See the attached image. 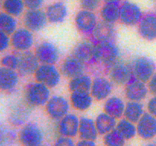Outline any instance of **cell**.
Segmentation results:
<instances>
[{"label":"cell","mask_w":156,"mask_h":146,"mask_svg":"<svg viewBox=\"0 0 156 146\" xmlns=\"http://www.w3.org/2000/svg\"><path fill=\"white\" fill-rule=\"evenodd\" d=\"M50 98V88L38 82L30 84L26 89L25 100L30 106H44Z\"/></svg>","instance_id":"1"},{"label":"cell","mask_w":156,"mask_h":146,"mask_svg":"<svg viewBox=\"0 0 156 146\" xmlns=\"http://www.w3.org/2000/svg\"><path fill=\"white\" fill-rule=\"evenodd\" d=\"M44 139L42 129L33 123H25L18 133V140L23 146H38L43 144Z\"/></svg>","instance_id":"2"},{"label":"cell","mask_w":156,"mask_h":146,"mask_svg":"<svg viewBox=\"0 0 156 146\" xmlns=\"http://www.w3.org/2000/svg\"><path fill=\"white\" fill-rule=\"evenodd\" d=\"M119 56V48L112 42L99 43L95 46L94 58L105 65H114L118 62Z\"/></svg>","instance_id":"3"},{"label":"cell","mask_w":156,"mask_h":146,"mask_svg":"<svg viewBox=\"0 0 156 146\" xmlns=\"http://www.w3.org/2000/svg\"><path fill=\"white\" fill-rule=\"evenodd\" d=\"M34 77L37 82L52 88L59 83L61 74L54 65L42 64L34 73Z\"/></svg>","instance_id":"4"},{"label":"cell","mask_w":156,"mask_h":146,"mask_svg":"<svg viewBox=\"0 0 156 146\" xmlns=\"http://www.w3.org/2000/svg\"><path fill=\"white\" fill-rule=\"evenodd\" d=\"M133 76L139 81L148 82L155 71V64L148 57L141 56L133 62L132 66Z\"/></svg>","instance_id":"5"},{"label":"cell","mask_w":156,"mask_h":146,"mask_svg":"<svg viewBox=\"0 0 156 146\" xmlns=\"http://www.w3.org/2000/svg\"><path fill=\"white\" fill-rule=\"evenodd\" d=\"M143 18V12L138 5L130 1L123 2L120 5V21L126 26H134Z\"/></svg>","instance_id":"6"},{"label":"cell","mask_w":156,"mask_h":146,"mask_svg":"<svg viewBox=\"0 0 156 146\" xmlns=\"http://www.w3.org/2000/svg\"><path fill=\"white\" fill-rule=\"evenodd\" d=\"M46 111L49 116L55 120H59L69 113V103L62 96L55 95L50 97L46 103Z\"/></svg>","instance_id":"7"},{"label":"cell","mask_w":156,"mask_h":146,"mask_svg":"<svg viewBox=\"0 0 156 146\" xmlns=\"http://www.w3.org/2000/svg\"><path fill=\"white\" fill-rule=\"evenodd\" d=\"M34 44L32 31L26 27L18 28L11 35V45L18 52L28 51Z\"/></svg>","instance_id":"8"},{"label":"cell","mask_w":156,"mask_h":146,"mask_svg":"<svg viewBox=\"0 0 156 146\" xmlns=\"http://www.w3.org/2000/svg\"><path fill=\"white\" fill-rule=\"evenodd\" d=\"M23 21L26 28L32 32H37L45 27L48 20L46 12L37 9H27L24 13Z\"/></svg>","instance_id":"9"},{"label":"cell","mask_w":156,"mask_h":146,"mask_svg":"<svg viewBox=\"0 0 156 146\" xmlns=\"http://www.w3.org/2000/svg\"><path fill=\"white\" fill-rule=\"evenodd\" d=\"M18 66L17 70L21 75L27 76L36 72L39 65V60L35 53L30 51L21 52L18 53Z\"/></svg>","instance_id":"10"},{"label":"cell","mask_w":156,"mask_h":146,"mask_svg":"<svg viewBox=\"0 0 156 146\" xmlns=\"http://www.w3.org/2000/svg\"><path fill=\"white\" fill-rule=\"evenodd\" d=\"M35 55L42 64L54 65L59 60V51L52 43L43 42L37 47Z\"/></svg>","instance_id":"11"},{"label":"cell","mask_w":156,"mask_h":146,"mask_svg":"<svg viewBox=\"0 0 156 146\" xmlns=\"http://www.w3.org/2000/svg\"><path fill=\"white\" fill-rule=\"evenodd\" d=\"M57 130L59 135L74 138L79 134L80 119L74 113H69L58 120Z\"/></svg>","instance_id":"12"},{"label":"cell","mask_w":156,"mask_h":146,"mask_svg":"<svg viewBox=\"0 0 156 146\" xmlns=\"http://www.w3.org/2000/svg\"><path fill=\"white\" fill-rule=\"evenodd\" d=\"M133 74L132 67L124 62H117L112 65L109 77L113 83L118 85H126L131 82Z\"/></svg>","instance_id":"13"},{"label":"cell","mask_w":156,"mask_h":146,"mask_svg":"<svg viewBox=\"0 0 156 146\" xmlns=\"http://www.w3.org/2000/svg\"><path fill=\"white\" fill-rule=\"evenodd\" d=\"M137 135L144 140H150L156 136V117L145 113L136 123Z\"/></svg>","instance_id":"14"},{"label":"cell","mask_w":156,"mask_h":146,"mask_svg":"<svg viewBox=\"0 0 156 146\" xmlns=\"http://www.w3.org/2000/svg\"><path fill=\"white\" fill-rule=\"evenodd\" d=\"M76 26L79 31L84 33L93 32L98 24V18L94 12L82 9L75 17Z\"/></svg>","instance_id":"15"},{"label":"cell","mask_w":156,"mask_h":146,"mask_svg":"<svg viewBox=\"0 0 156 146\" xmlns=\"http://www.w3.org/2000/svg\"><path fill=\"white\" fill-rule=\"evenodd\" d=\"M112 83L111 81L106 78L97 77L92 80L91 93L93 98L97 100H103L108 99L112 92Z\"/></svg>","instance_id":"16"},{"label":"cell","mask_w":156,"mask_h":146,"mask_svg":"<svg viewBox=\"0 0 156 146\" xmlns=\"http://www.w3.org/2000/svg\"><path fill=\"white\" fill-rule=\"evenodd\" d=\"M148 91L149 88L146 85V83L136 79L126 85L125 96L131 101L140 102L146 98Z\"/></svg>","instance_id":"17"},{"label":"cell","mask_w":156,"mask_h":146,"mask_svg":"<svg viewBox=\"0 0 156 146\" xmlns=\"http://www.w3.org/2000/svg\"><path fill=\"white\" fill-rule=\"evenodd\" d=\"M85 63L75 56L66 58L61 65V73L65 77L73 78L84 74Z\"/></svg>","instance_id":"18"},{"label":"cell","mask_w":156,"mask_h":146,"mask_svg":"<svg viewBox=\"0 0 156 146\" xmlns=\"http://www.w3.org/2000/svg\"><path fill=\"white\" fill-rule=\"evenodd\" d=\"M139 24V33L143 39L149 41L156 40V15H145Z\"/></svg>","instance_id":"19"},{"label":"cell","mask_w":156,"mask_h":146,"mask_svg":"<svg viewBox=\"0 0 156 146\" xmlns=\"http://www.w3.org/2000/svg\"><path fill=\"white\" fill-rule=\"evenodd\" d=\"M19 82V75L16 70L0 67V90L9 92L15 89Z\"/></svg>","instance_id":"20"},{"label":"cell","mask_w":156,"mask_h":146,"mask_svg":"<svg viewBox=\"0 0 156 146\" xmlns=\"http://www.w3.org/2000/svg\"><path fill=\"white\" fill-rule=\"evenodd\" d=\"M30 106L27 102L24 104V103H18L15 105L9 114V119L10 123L15 126H24L30 116Z\"/></svg>","instance_id":"21"},{"label":"cell","mask_w":156,"mask_h":146,"mask_svg":"<svg viewBox=\"0 0 156 146\" xmlns=\"http://www.w3.org/2000/svg\"><path fill=\"white\" fill-rule=\"evenodd\" d=\"M46 15L49 22L58 24L65 21L68 15V9L62 2H56L47 8Z\"/></svg>","instance_id":"22"},{"label":"cell","mask_w":156,"mask_h":146,"mask_svg":"<svg viewBox=\"0 0 156 146\" xmlns=\"http://www.w3.org/2000/svg\"><path fill=\"white\" fill-rule=\"evenodd\" d=\"M115 30L114 24L102 21L98 23L92 33L99 43L112 42L116 34Z\"/></svg>","instance_id":"23"},{"label":"cell","mask_w":156,"mask_h":146,"mask_svg":"<svg viewBox=\"0 0 156 146\" xmlns=\"http://www.w3.org/2000/svg\"><path fill=\"white\" fill-rule=\"evenodd\" d=\"M99 133L94 120L86 116L80 119L78 135L81 139L95 141Z\"/></svg>","instance_id":"24"},{"label":"cell","mask_w":156,"mask_h":146,"mask_svg":"<svg viewBox=\"0 0 156 146\" xmlns=\"http://www.w3.org/2000/svg\"><path fill=\"white\" fill-rule=\"evenodd\" d=\"M126 103L117 96L108 97L104 104V110L108 115L115 119H120L123 116Z\"/></svg>","instance_id":"25"},{"label":"cell","mask_w":156,"mask_h":146,"mask_svg":"<svg viewBox=\"0 0 156 146\" xmlns=\"http://www.w3.org/2000/svg\"><path fill=\"white\" fill-rule=\"evenodd\" d=\"M93 97L90 92L85 91H75L72 92L70 101L76 109L79 111H85L89 109L92 105Z\"/></svg>","instance_id":"26"},{"label":"cell","mask_w":156,"mask_h":146,"mask_svg":"<svg viewBox=\"0 0 156 146\" xmlns=\"http://www.w3.org/2000/svg\"><path fill=\"white\" fill-rule=\"evenodd\" d=\"M95 46L89 40H82L79 42L73 50V56L79 59L84 63L94 57Z\"/></svg>","instance_id":"27"},{"label":"cell","mask_w":156,"mask_h":146,"mask_svg":"<svg viewBox=\"0 0 156 146\" xmlns=\"http://www.w3.org/2000/svg\"><path fill=\"white\" fill-rule=\"evenodd\" d=\"M94 122L99 135H105V134L114 130L117 123V119L108 115L105 112L98 114Z\"/></svg>","instance_id":"28"},{"label":"cell","mask_w":156,"mask_h":146,"mask_svg":"<svg viewBox=\"0 0 156 146\" xmlns=\"http://www.w3.org/2000/svg\"><path fill=\"white\" fill-rule=\"evenodd\" d=\"M144 107L143 103L138 101L129 100L126 103L123 116L129 121L136 124L137 122L141 119L144 114Z\"/></svg>","instance_id":"29"},{"label":"cell","mask_w":156,"mask_h":146,"mask_svg":"<svg viewBox=\"0 0 156 146\" xmlns=\"http://www.w3.org/2000/svg\"><path fill=\"white\" fill-rule=\"evenodd\" d=\"M120 6L117 3H105L100 12L102 21L113 24L120 20Z\"/></svg>","instance_id":"30"},{"label":"cell","mask_w":156,"mask_h":146,"mask_svg":"<svg viewBox=\"0 0 156 146\" xmlns=\"http://www.w3.org/2000/svg\"><path fill=\"white\" fill-rule=\"evenodd\" d=\"M91 85H92V80L91 78L83 74L71 78L69 83V88L72 92L75 91L90 92Z\"/></svg>","instance_id":"31"},{"label":"cell","mask_w":156,"mask_h":146,"mask_svg":"<svg viewBox=\"0 0 156 146\" xmlns=\"http://www.w3.org/2000/svg\"><path fill=\"white\" fill-rule=\"evenodd\" d=\"M115 129L126 139V141L132 139L137 135L136 124L126 118L119 120Z\"/></svg>","instance_id":"32"},{"label":"cell","mask_w":156,"mask_h":146,"mask_svg":"<svg viewBox=\"0 0 156 146\" xmlns=\"http://www.w3.org/2000/svg\"><path fill=\"white\" fill-rule=\"evenodd\" d=\"M18 21L15 17L2 11L0 12V31L12 35L18 29Z\"/></svg>","instance_id":"33"},{"label":"cell","mask_w":156,"mask_h":146,"mask_svg":"<svg viewBox=\"0 0 156 146\" xmlns=\"http://www.w3.org/2000/svg\"><path fill=\"white\" fill-rule=\"evenodd\" d=\"M1 4L4 12L15 18L22 15L26 8L24 0H4Z\"/></svg>","instance_id":"34"},{"label":"cell","mask_w":156,"mask_h":146,"mask_svg":"<svg viewBox=\"0 0 156 146\" xmlns=\"http://www.w3.org/2000/svg\"><path fill=\"white\" fill-rule=\"evenodd\" d=\"M103 141L105 146H124L126 143V139L116 129L105 134Z\"/></svg>","instance_id":"35"},{"label":"cell","mask_w":156,"mask_h":146,"mask_svg":"<svg viewBox=\"0 0 156 146\" xmlns=\"http://www.w3.org/2000/svg\"><path fill=\"white\" fill-rule=\"evenodd\" d=\"M16 134L10 128L0 126V146H11L15 141Z\"/></svg>","instance_id":"36"},{"label":"cell","mask_w":156,"mask_h":146,"mask_svg":"<svg viewBox=\"0 0 156 146\" xmlns=\"http://www.w3.org/2000/svg\"><path fill=\"white\" fill-rule=\"evenodd\" d=\"M1 65L5 68L17 70L18 66V55L13 53L5 54L2 57Z\"/></svg>","instance_id":"37"},{"label":"cell","mask_w":156,"mask_h":146,"mask_svg":"<svg viewBox=\"0 0 156 146\" xmlns=\"http://www.w3.org/2000/svg\"><path fill=\"white\" fill-rule=\"evenodd\" d=\"M102 0H79L82 9L94 12L100 6Z\"/></svg>","instance_id":"38"},{"label":"cell","mask_w":156,"mask_h":146,"mask_svg":"<svg viewBox=\"0 0 156 146\" xmlns=\"http://www.w3.org/2000/svg\"><path fill=\"white\" fill-rule=\"evenodd\" d=\"M76 143L73 138L59 135L53 143V146H76Z\"/></svg>","instance_id":"39"},{"label":"cell","mask_w":156,"mask_h":146,"mask_svg":"<svg viewBox=\"0 0 156 146\" xmlns=\"http://www.w3.org/2000/svg\"><path fill=\"white\" fill-rule=\"evenodd\" d=\"M11 45V35L0 31V53L5 52Z\"/></svg>","instance_id":"40"},{"label":"cell","mask_w":156,"mask_h":146,"mask_svg":"<svg viewBox=\"0 0 156 146\" xmlns=\"http://www.w3.org/2000/svg\"><path fill=\"white\" fill-rule=\"evenodd\" d=\"M45 0H24L25 7L27 9H40Z\"/></svg>","instance_id":"41"},{"label":"cell","mask_w":156,"mask_h":146,"mask_svg":"<svg viewBox=\"0 0 156 146\" xmlns=\"http://www.w3.org/2000/svg\"><path fill=\"white\" fill-rule=\"evenodd\" d=\"M147 109L149 113L156 117V96H154L149 100L147 103Z\"/></svg>","instance_id":"42"},{"label":"cell","mask_w":156,"mask_h":146,"mask_svg":"<svg viewBox=\"0 0 156 146\" xmlns=\"http://www.w3.org/2000/svg\"><path fill=\"white\" fill-rule=\"evenodd\" d=\"M149 91L153 94L154 96H156V73L153 75L150 80L149 81V85H148Z\"/></svg>","instance_id":"43"},{"label":"cell","mask_w":156,"mask_h":146,"mask_svg":"<svg viewBox=\"0 0 156 146\" xmlns=\"http://www.w3.org/2000/svg\"><path fill=\"white\" fill-rule=\"evenodd\" d=\"M76 146H98V144L93 140L81 139L76 143Z\"/></svg>","instance_id":"44"},{"label":"cell","mask_w":156,"mask_h":146,"mask_svg":"<svg viewBox=\"0 0 156 146\" xmlns=\"http://www.w3.org/2000/svg\"><path fill=\"white\" fill-rule=\"evenodd\" d=\"M121 0H104L105 3H117L118 4Z\"/></svg>","instance_id":"45"},{"label":"cell","mask_w":156,"mask_h":146,"mask_svg":"<svg viewBox=\"0 0 156 146\" xmlns=\"http://www.w3.org/2000/svg\"><path fill=\"white\" fill-rule=\"evenodd\" d=\"M146 146H156V144L155 143H150V144H148Z\"/></svg>","instance_id":"46"},{"label":"cell","mask_w":156,"mask_h":146,"mask_svg":"<svg viewBox=\"0 0 156 146\" xmlns=\"http://www.w3.org/2000/svg\"><path fill=\"white\" fill-rule=\"evenodd\" d=\"M38 146H47V145H46V144H40V145H38Z\"/></svg>","instance_id":"47"},{"label":"cell","mask_w":156,"mask_h":146,"mask_svg":"<svg viewBox=\"0 0 156 146\" xmlns=\"http://www.w3.org/2000/svg\"><path fill=\"white\" fill-rule=\"evenodd\" d=\"M3 1H4V0H0V2H1V3H2V2H3Z\"/></svg>","instance_id":"48"},{"label":"cell","mask_w":156,"mask_h":146,"mask_svg":"<svg viewBox=\"0 0 156 146\" xmlns=\"http://www.w3.org/2000/svg\"><path fill=\"white\" fill-rule=\"evenodd\" d=\"M154 2H155V5H156V0H154Z\"/></svg>","instance_id":"49"},{"label":"cell","mask_w":156,"mask_h":146,"mask_svg":"<svg viewBox=\"0 0 156 146\" xmlns=\"http://www.w3.org/2000/svg\"><path fill=\"white\" fill-rule=\"evenodd\" d=\"M59 1H63V0H59Z\"/></svg>","instance_id":"50"},{"label":"cell","mask_w":156,"mask_h":146,"mask_svg":"<svg viewBox=\"0 0 156 146\" xmlns=\"http://www.w3.org/2000/svg\"><path fill=\"white\" fill-rule=\"evenodd\" d=\"M124 146H127V145H124Z\"/></svg>","instance_id":"51"}]
</instances>
